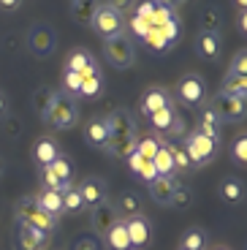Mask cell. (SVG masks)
I'll return each instance as SVG.
<instances>
[{
  "label": "cell",
  "mask_w": 247,
  "mask_h": 250,
  "mask_svg": "<svg viewBox=\"0 0 247 250\" xmlns=\"http://www.w3.org/2000/svg\"><path fill=\"white\" fill-rule=\"evenodd\" d=\"M41 185L43 188H52V190H60V180L52 174L49 166H41Z\"/></svg>",
  "instance_id": "45"
},
{
  "label": "cell",
  "mask_w": 247,
  "mask_h": 250,
  "mask_svg": "<svg viewBox=\"0 0 247 250\" xmlns=\"http://www.w3.org/2000/svg\"><path fill=\"white\" fill-rule=\"evenodd\" d=\"M125 161H128V169H130V171H133V174H136V171H139V166H142V163H144V158H142V155H139V152H136V150H133V152H130V155H128V158H125Z\"/></svg>",
  "instance_id": "49"
},
{
  "label": "cell",
  "mask_w": 247,
  "mask_h": 250,
  "mask_svg": "<svg viewBox=\"0 0 247 250\" xmlns=\"http://www.w3.org/2000/svg\"><path fill=\"white\" fill-rule=\"evenodd\" d=\"M182 147H185L187 158H190V166H206L217 155V142H212L209 136H204V133H198V131L187 133Z\"/></svg>",
  "instance_id": "3"
},
{
  "label": "cell",
  "mask_w": 247,
  "mask_h": 250,
  "mask_svg": "<svg viewBox=\"0 0 247 250\" xmlns=\"http://www.w3.org/2000/svg\"><path fill=\"white\" fill-rule=\"evenodd\" d=\"M158 147H161V139H155V136H142V139H136V152L144 158V161H152L155 152H158Z\"/></svg>",
  "instance_id": "32"
},
{
  "label": "cell",
  "mask_w": 247,
  "mask_h": 250,
  "mask_svg": "<svg viewBox=\"0 0 247 250\" xmlns=\"http://www.w3.org/2000/svg\"><path fill=\"white\" fill-rule=\"evenodd\" d=\"M171 104V95H168V90L166 87H149L147 93H144V98H142V114H155V112H161L163 106H168Z\"/></svg>",
  "instance_id": "14"
},
{
  "label": "cell",
  "mask_w": 247,
  "mask_h": 250,
  "mask_svg": "<svg viewBox=\"0 0 247 250\" xmlns=\"http://www.w3.org/2000/svg\"><path fill=\"white\" fill-rule=\"evenodd\" d=\"M36 204L41 207L43 212L49 215V218H60L62 215V193L60 190H52V188H43L41 193L36 196Z\"/></svg>",
  "instance_id": "16"
},
{
  "label": "cell",
  "mask_w": 247,
  "mask_h": 250,
  "mask_svg": "<svg viewBox=\"0 0 247 250\" xmlns=\"http://www.w3.org/2000/svg\"><path fill=\"white\" fill-rule=\"evenodd\" d=\"M236 30H239V33H247V11H239V14H236Z\"/></svg>",
  "instance_id": "52"
},
{
  "label": "cell",
  "mask_w": 247,
  "mask_h": 250,
  "mask_svg": "<svg viewBox=\"0 0 247 250\" xmlns=\"http://www.w3.org/2000/svg\"><path fill=\"white\" fill-rule=\"evenodd\" d=\"M152 166L155 171H158V177H174V158H171V147H168V142H161V147H158V152H155L152 158Z\"/></svg>",
  "instance_id": "22"
},
{
  "label": "cell",
  "mask_w": 247,
  "mask_h": 250,
  "mask_svg": "<svg viewBox=\"0 0 247 250\" xmlns=\"http://www.w3.org/2000/svg\"><path fill=\"white\" fill-rule=\"evenodd\" d=\"M65 71H74V74H79L82 79H84V76L101 74L98 65H95V60L87 55V49H74V52H71L68 60H65Z\"/></svg>",
  "instance_id": "12"
},
{
  "label": "cell",
  "mask_w": 247,
  "mask_h": 250,
  "mask_svg": "<svg viewBox=\"0 0 247 250\" xmlns=\"http://www.w3.org/2000/svg\"><path fill=\"white\" fill-rule=\"evenodd\" d=\"M220 93H228V95H236V98L245 101L247 98V76H236V74H228L226 82H223Z\"/></svg>",
  "instance_id": "29"
},
{
  "label": "cell",
  "mask_w": 247,
  "mask_h": 250,
  "mask_svg": "<svg viewBox=\"0 0 247 250\" xmlns=\"http://www.w3.org/2000/svg\"><path fill=\"white\" fill-rule=\"evenodd\" d=\"M19 6H22V0H0V8L3 11H17Z\"/></svg>",
  "instance_id": "53"
},
{
  "label": "cell",
  "mask_w": 247,
  "mask_h": 250,
  "mask_svg": "<svg viewBox=\"0 0 247 250\" xmlns=\"http://www.w3.org/2000/svg\"><path fill=\"white\" fill-rule=\"evenodd\" d=\"M52 98H55V90L52 87H41L36 93V109H38L41 117H46V112H49V106H52Z\"/></svg>",
  "instance_id": "36"
},
{
  "label": "cell",
  "mask_w": 247,
  "mask_h": 250,
  "mask_svg": "<svg viewBox=\"0 0 247 250\" xmlns=\"http://www.w3.org/2000/svg\"><path fill=\"white\" fill-rule=\"evenodd\" d=\"M27 44H30V49H33L36 57H49L52 49H55V33H52L46 25H38V27L30 30Z\"/></svg>",
  "instance_id": "10"
},
{
  "label": "cell",
  "mask_w": 247,
  "mask_h": 250,
  "mask_svg": "<svg viewBox=\"0 0 247 250\" xmlns=\"http://www.w3.org/2000/svg\"><path fill=\"white\" fill-rule=\"evenodd\" d=\"M90 25H93V30L106 41V38H114V36H120V33L125 30V17L106 3V6H98V11H95V17H93Z\"/></svg>",
  "instance_id": "5"
},
{
  "label": "cell",
  "mask_w": 247,
  "mask_h": 250,
  "mask_svg": "<svg viewBox=\"0 0 247 250\" xmlns=\"http://www.w3.org/2000/svg\"><path fill=\"white\" fill-rule=\"evenodd\" d=\"M60 193H62V212H74V215H76V212H82V209H84V201H82L79 188L62 185Z\"/></svg>",
  "instance_id": "26"
},
{
  "label": "cell",
  "mask_w": 247,
  "mask_h": 250,
  "mask_svg": "<svg viewBox=\"0 0 247 250\" xmlns=\"http://www.w3.org/2000/svg\"><path fill=\"white\" fill-rule=\"evenodd\" d=\"M168 147H171V158H174V169H177V171H190L193 166H190V158H187L185 147H174V144H168Z\"/></svg>",
  "instance_id": "37"
},
{
  "label": "cell",
  "mask_w": 247,
  "mask_h": 250,
  "mask_svg": "<svg viewBox=\"0 0 247 250\" xmlns=\"http://www.w3.org/2000/svg\"><path fill=\"white\" fill-rule=\"evenodd\" d=\"M209 109L220 117V123H236V120L245 117V101L228 93H217L215 101L209 104Z\"/></svg>",
  "instance_id": "6"
},
{
  "label": "cell",
  "mask_w": 247,
  "mask_h": 250,
  "mask_svg": "<svg viewBox=\"0 0 247 250\" xmlns=\"http://www.w3.org/2000/svg\"><path fill=\"white\" fill-rule=\"evenodd\" d=\"M46 123H52V128L57 131H68L79 123V104H76L74 95H65V93H55L52 98V106L46 112Z\"/></svg>",
  "instance_id": "1"
},
{
  "label": "cell",
  "mask_w": 247,
  "mask_h": 250,
  "mask_svg": "<svg viewBox=\"0 0 247 250\" xmlns=\"http://www.w3.org/2000/svg\"><path fill=\"white\" fill-rule=\"evenodd\" d=\"M106 125H109V139H125V136H136L133 131V117H130L125 109H117L106 117Z\"/></svg>",
  "instance_id": "11"
},
{
  "label": "cell",
  "mask_w": 247,
  "mask_h": 250,
  "mask_svg": "<svg viewBox=\"0 0 247 250\" xmlns=\"http://www.w3.org/2000/svg\"><path fill=\"white\" fill-rule=\"evenodd\" d=\"M17 239H19V248L22 250H41L49 237L43 231H38V229H33V226H19Z\"/></svg>",
  "instance_id": "18"
},
{
  "label": "cell",
  "mask_w": 247,
  "mask_h": 250,
  "mask_svg": "<svg viewBox=\"0 0 247 250\" xmlns=\"http://www.w3.org/2000/svg\"><path fill=\"white\" fill-rule=\"evenodd\" d=\"M236 3V8H239V11H247V0H234Z\"/></svg>",
  "instance_id": "55"
},
{
  "label": "cell",
  "mask_w": 247,
  "mask_h": 250,
  "mask_svg": "<svg viewBox=\"0 0 247 250\" xmlns=\"http://www.w3.org/2000/svg\"><path fill=\"white\" fill-rule=\"evenodd\" d=\"M33 155H36L38 166H49L55 158H60V147L52 139H38L36 147H33Z\"/></svg>",
  "instance_id": "23"
},
{
  "label": "cell",
  "mask_w": 247,
  "mask_h": 250,
  "mask_svg": "<svg viewBox=\"0 0 247 250\" xmlns=\"http://www.w3.org/2000/svg\"><path fill=\"white\" fill-rule=\"evenodd\" d=\"M179 250H182V248H179Z\"/></svg>",
  "instance_id": "59"
},
{
  "label": "cell",
  "mask_w": 247,
  "mask_h": 250,
  "mask_svg": "<svg viewBox=\"0 0 247 250\" xmlns=\"http://www.w3.org/2000/svg\"><path fill=\"white\" fill-rule=\"evenodd\" d=\"M109 155H117V158H128L130 152L136 150V136H125V139H109L103 147Z\"/></svg>",
  "instance_id": "28"
},
{
  "label": "cell",
  "mask_w": 247,
  "mask_h": 250,
  "mask_svg": "<svg viewBox=\"0 0 247 250\" xmlns=\"http://www.w3.org/2000/svg\"><path fill=\"white\" fill-rule=\"evenodd\" d=\"M79 95L82 98H101L103 95V76L95 74V76H84L79 84Z\"/></svg>",
  "instance_id": "30"
},
{
  "label": "cell",
  "mask_w": 247,
  "mask_h": 250,
  "mask_svg": "<svg viewBox=\"0 0 247 250\" xmlns=\"http://www.w3.org/2000/svg\"><path fill=\"white\" fill-rule=\"evenodd\" d=\"M79 193H82V201H84V209L90 207V209H95V207L106 204V182L101 180V177H87L84 182L79 185Z\"/></svg>",
  "instance_id": "9"
},
{
  "label": "cell",
  "mask_w": 247,
  "mask_h": 250,
  "mask_svg": "<svg viewBox=\"0 0 247 250\" xmlns=\"http://www.w3.org/2000/svg\"><path fill=\"white\" fill-rule=\"evenodd\" d=\"M114 209H117V215H125V220H128V218H133V215H142V201H139L136 193L125 190V193H120Z\"/></svg>",
  "instance_id": "25"
},
{
  "label": "cell",
  "mask_w": 247,
  "mask_h": 250,
  "mask_svg": "<svg viewBox=\"0 0 247 250\" xmlns=\"http://www.w3.org/2000/svg\"><path fill=\"white\" fill-rule=\"evenodd\" d=\"M185 120L182 117H174V123H171V128H168V136H182V133H185Z\"/></svg>",
  "instance_id": "48"
},
{
  "label": "cell",
  "mask_w": 247,
  "mask_h": 250,
  "mask_svg": "<svg viewBox=\"0 0 247 250\" xmlns=\"http://www.w3.org/2000/svg\"><path fill=\"white\" fill-rule=\"evenodd\" d=\"M168 19H174V8H166V6L158 3V8H155L152 17H149V27H161V25H166Z\"/></svg>",
  "instance_id": "38"
},
{
  "label": "cell",
  "mask_w": 247,
  "mask_h": 250,
  "mask_svg": "<svg viewBox=\"0 0 247 250\" xmlns=\"http://www.w3.org/2000/svg\"><path fill=\"white\" fill-rule=\"evenodd\" d=\"M179 3H185V0H179Z\"/></svg>",
  "instance_id": "58"
},
{
  "label": "cell",
  "mask_w": 247,
  "mask_h": 250,
  "mask_svg": "<svg viewBox=\"0 0 247 250\" xmlns=\"http://www.w3.org/2000/svg\"><path fill=\"white\" fill-rule=\"evenodd\" d=\"M204 95H206V84L201 76L196 74H187L179 79L177 84V98L185 104V106H201L204 104Z\"/></svg>",
  "instance_id": "7"
},
{
  "label": "cell",
  "mask_w": 247,
  "mask_h": 250,
  "mask_svg": "<svg viewBox=\"0 0 247 250\" xmlns=\"http://www.w3.org/2000/svg\"><path fill=\"white\" fill-rule=\"evenodd\" d=\"M220 128H223L220 117H217V114L206 106L204 112H201V117H198V128H196V131L204 133V136H209L212 142H220Z\"/></svg>",
  "instance_id": "20"
},
{
  "label": "cell",
  "mask_w": 247,
  "mask_h": 250,
  "mask_svg": "<svg viewBox=\"0 0 247 250\" xmlns=\"http://www.w3.org/2000/svg\"><path fill=\"white\" fill-rule=\"evenodd\" d=\"M193 204V193H190V188H185V185H174V193H171V199H168V207H179V209H185V207H190Z\"/></svg>",
  "instance_id": "34"
},
{
  "label": "cell",
  "mask_w": 247,
  "mask_h": 250,
  "mask_svg": "<svg viewBox=\"0 0 247 250\" xmlns=\"http://www.w3.org/2000/svg\"><path fill=\"white\" fill-rule=\"evenodd\" d=\"M130 30L136 33L139 38H144L149 33V22H147V19H139L136 14H133V17H130Z\"/></svg>",
  "instance_id": "46"
},
{
  "label": "cell",
  "mask_w": 247,
  "mask_h": 250,
  "mask_svg": "<svg viewBox=\"0 0 247 250\" xmlns=\"http://www.w3.org/2000/svg\"><path fill=\"white\" fill-rule=\"evenodd\" d=\"M228 74H236V76H247V52H236L234 60H231L228 65Z\"/></svg>",
  "instance_id": "41"
},
{
  "label": "cell",
  "mask_w": 247,
  "mask_h": 250,
  "mask_svg": "<svg viewBox=\"0 0 247 250\" xmlns=\"http://www.w3.org/2000/svg\"><path fill=\"white\" fill-rule=\"evenodd\" d=\"M3 109H6V101H3V95H0V112H3Z\"/></svg>",
  "instance_id": "56"
},
{
  "label": "cell",
  "mask_w": 247,
  "mask_h": 250,
  "mask_svg": "<svg viewBox=\"0 0 247 250\" xmlns=\"http://www.w3.org/2000/svg\"><path fill=\"white\" fill-rule=\"evenodd\" d=\"M144 41H147V44L152 46L155 52H163V49H168V41L163 38V33L158 30V27H149V33L144 36Z\"/></svg>",
  "instance_id": "39"
},
{
  "label": "cell",
  "mask_w": 247,
  "mask_h": 250,
  "mask_svg": "<svg viewBox=\"0 0 247 250\" xmlns=\"http://www.w3.org/2000/svg\"><path fill=\"white\" fill-rule=\"evenodd\" d=\"M84 142L95 150H103L106 142H109V125H106V117L103 120H90L84 125Z\"/></svg>",
  "instance_id": "15"
},
{
  "label": "cell",
  "mask_w": 247,
  "mask_h": 250,
  "mask_svg": "<svg viewBox=\"0 0 247 250\" xmlns=\"http://www.w3.org/2000/svg\"><path fill=\"white\" fill-rule=\"evenodd\" d=\"M49 169H52V174L60 180V188H62V185H71V163L65 161L62 155L55 158V161L49 163Z\"/></svg>",
  "instance_id": "33"
},
{
  "label": "cell",
  "mask_w": 247,
  "mask_h": 250,
  "mask_svg": "<svg viewBox=\"0 0 247 250\" xmlns=\"http://www.w3.org/2000/svg\"><path fill=\"white\" fill-rule=\"evenodd\" d=\"M155 8H158V0H142V3L133 6V14H136L139 19H147V22H149V17H152Z\"/></svg>",
  "instance_id": "43"
},
{
  "label": "cell",
  "mask_w": 247,
  "mask_h": 250,
  "mask_svg": "<svg viewBox=\"0 0 247 250\" xmlns=\"http://www.w3.org/2000/svg\"><path fill=\"white\" fill-rule=\"evenodd\" d=\"M196 52L204 60H217L220 57V36L217 30H201L196 36Z\"/></svg>",
  "instance_id": "13"
},
{
  "label": "cell",
  "mask_w": 247,
  "mask_h": 250,
  "mask_svg": "<svg viewBox=\"0 0 247 250\" xmlns=\"http://www.w3.org/2000/svg\"><path fill=\"white\" fill-rule=\"evenodd\" d=\"M206 248V237L204 231H198V229H190V231L182 237V250H204Z\"/></svg>",
  "instance_id": "35"
},
{
  "label": "cell",
  "mask_w": 247,
  "mask_h": 250,
  "mask_svg": "<svg viewBox=\"0 0 247 250\" xmlns=\"http://www.w3.org/2000/svg\"><path fill=\"white\" fill-rule=\"evenodd\" d=\"M79 84H82L79 74H74V71L62 74V90H65V95H79Z\"/></svg>",
  "instance_id": "40"
},
{
  "label": "cell",
  "mask_w": 247,
  "mask_h": 250,
  "mask_svg": "<svg viewBox=\"0 0 247 250\" xmlns=\"http://www.w3.org/2000/svg\"><path fill=\"white\" fill-rule=\"evenodd\" d=\"M158 30L163 33V38H166V41H168V46H171L174 41L179 38V19H177V17H174V19H168L166 25H161Z\"/></svg>",
  "instance_id": "42"
},
{
  "label": "cell",
  "mask_w": 247,
  "mask_h": 250,
  "mask_svg": "<svg viewBox=\"0 0 247 250\" xmlns=\"http://www.w3.org/2000/svg\"><path fill=\"white\" fill-rule=\"evenodd\" d=\"M158 3H161V6H166V8H177V6H182L179 0H158Z\"/></svg>",
  "instance_id": "54"
},
{
  "label": "cell",
  "mask_w": 247,
  "mask_h": 250,
  "mask_svg": "<svg viewBox=\"0 0 247 250\" xmlns=\"http://www.w3.org/2000/svg\"><path fill=\"white\" fill-rule=\"evenodd\" d=\"M231 152H234V161L236 163H247V136H236Z\"/></svg>",
  "instance_id": "44"
},
{
  "label": "cell",
  "mask_w": 247,
  "mask_h": 250,
  "mask_svg": "<svg viewBox=\"0 0 247 250\" xmlns=\"http://www.w3.org/2000/svg\"><path fill=\"white\" fill-rule=\"evenodd\" d=\"M174 117H177V106H174V104H168V106H163L161 112L149 114V123H152V128H155V131L168 133V128H171Z\"/></svg>",
  "instance_id": "27"
},
{
  "label": "cell",
  "mask_w": 247,
  "mask_h": 250,
  "mask_svg": "<svg viewBox=\"0 0 247 250\" xmlns=\"http://www.w3.org/2000/svg\"><path fill=\"white\" fill-rule=\"evenodd\" d=\"M125 231H128L130 250H147L152 242V226L144 215H133V218L125 220Z\"/></svg>",
  "instance_id": "8"
},
{
  "label": "cell",
  "mask_w": 247,
  "mask_h": 250,
  "mask_svg": "<svg viewBox=\"0 0 247 250\" xmlns=\"http://www.w3.org/2000/svg\"><path fill=\"white\" fill-rule=\"evenodd\" d=\"M217 193H220L223 201H228V204H236L242 199V182L236 177H228V180H223L220 188H217Z\"/></svg>",
  "instance_id": "31"
},
{
  "label": "cell",
  "mask_w": 247,
  "mask_h": 250,
  "mask_svg": "<svg viewBox=\"0 0 247 250\" xmlns=\"http://www.w3.org/2000/svg\"><path fill=\"white\" fill-rule=\"evenodd\" d=\"M204 30H217V11L204 14Z\"/></svg>",
  "instance_id": "51"
},
{
  "label": "cell",
  "mask_w": 247,
  "mask_h": 250,
  "mask_svg": "<svg viewBox=\"0 0 247 250\" xmlns=\"http://www.w3.org/2000/svg\"><path fill=\"white\" fill-rule=\"evenodd\" d=\"M109 6L114 8V11L125 14V11H130V8H133V0H109Z\"/></svg>",
  "instance_id": "50"
},
{
  "label": "cell",
  "mask_w": 247,
  "mask_h": 250,
  "mask_svg": "<svg viewBox=\"0 0 247 250\" xmlns=\"http://www.w3.org/2000/svg\"><path fill=\"white\" fill-rule=\"evenodd\" d=\"M103 57L114 65V68H128V65H133V60H136V52H133L130 38L125 36V33H120V36L103 41Z\"/></svg>",
  "instance_id": "4"
},
{
  "label": "cell",
  "mask_w": 247,
  "mask_h": 250,
  "mask_svg": "<svg viewBox=\"0 0 247 250\" xmlns=\"http://www.w3.org/2000/svg\"><path fill=\"white\" fill-rule=\"evenodd\" d=\"M212 250H228V248H212Z\"/></svg>",
  "instance_id": "57"
},
{
  "label": "cell",
  "mask_w": 247,
  "mask_h": 250,
  "mask_svg": "<svg viewBox=\"0 0 247 250\" xmlns=\"http://www.w3.org/2000/svg\"><path fill=\"white\" fill-rule=\"evenodd\" d=\"M106 239V248L109 250H130V242H128V231H125V220L120 218L114 226H109V231L103 234Z\"/></svg>",
  "instance_id": "19"
},
{
  "label": "cell",
  "mask_w": 247,
  "mask_h": 250,
  "mask_svg": "<svg viewBox=\"0 0 247 250\" xmlns=\"http://www.w3.org/2000/svg\"><path fill=\"white\" fill-rule=\"evenodd\" d=\"M98 0H71V14H74L76 22H82V25H90L95 17V11H98Z\"/></svg>",
  "instance_id": "24"
},
{
  "label": "cell",
  "mask_w": 247,
  "mask_h": 250,
  "mask_svg": "<svg viewBox=\"0 0 247 250\" xmlns=\"http://www.w3.org/2000/svg\"><path fill=\"white\" fill-rule=\"evenodd\" d=\"M136 177H142L144 182H152L155 177H158V171H155V166H152V161H144L142 166H139V171H136Z\"/></svg>",
  "instance_id": "47"
},
{
  "label": "cell",
  "mask_w": 247,
  "mask_h": 250,
  "mask_svg": "<svg viewBox=\"0 0 247 250\" xmlns=\"http://www.w3.org/2000/svg\"><path fill=\"white\" fill-rule=\"evenodd\" d=\"M17 220H19V226H33V229L43 231L46 237L55 231V226H57V220L49 218V215H46L41 207L36 204V199H19V204H17Z\"/></svg>",
  "instance_id": "2"
},
{
  "label": "cell",
  "mask_w": 247,
  "mask_h": 250,
  "mask_svg": "<svg viewBox=\"0 0 247 250\" xmlns=\"http://www.w3.org/2000/svg\"><path fill=\"white\" fill-rule=\"evenodd\" d=\"M120 220L117 209H114V204H101L93 209V226H95V231L106 234L109 231V226H114Z\"/></svg>",
  "instance_id": "21"
},
{
  "label": "cell",
  "mask_w": 247,
  "mask_h": 250,
  "mask_svg": "<svg viewBox=\"0 0 247 250\" xmlns=\"http://www.w3.org/2000/svg\"><path fill=\"white\" fill-rule=\"evenodd\" d=\"M174 185H177L174 177H155L152 182H147L149 196H152L158 204H166V207H168V199H171V193H174Z\"/></svg>",
  "instance_id": "17"
}]
</instances>
